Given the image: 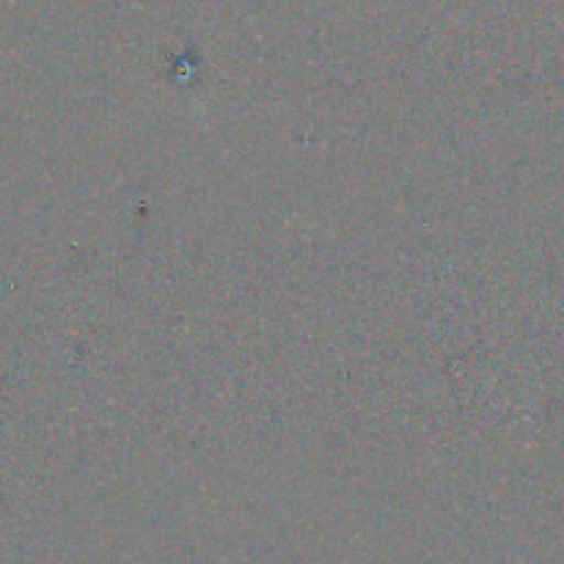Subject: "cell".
Returning <instances> with one entry per match:
<instances>
[]
</instances>
